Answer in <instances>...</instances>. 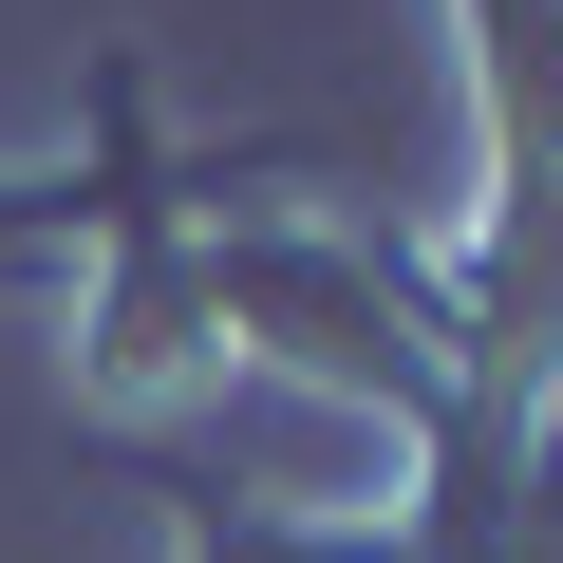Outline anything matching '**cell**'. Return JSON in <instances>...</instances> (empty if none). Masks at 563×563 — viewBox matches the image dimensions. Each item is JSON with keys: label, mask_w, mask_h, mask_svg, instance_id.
<instances>
[{"label": "cell", "mask_w": 563, "mask_h": 563, "mask_svg": "<svg viewBox=\"0 0 563 563\" xmlns=\"http://www.w3.org/2000/svg\"><path fill=\"white\" fill-rule=\"evenodd\" d=\"M76 413L95 432H169L188 395H225V282H207V188L151 132V57H95V169H76Z\"/></svg>", "instance_id": "6da1fadb"}]
</instances>
